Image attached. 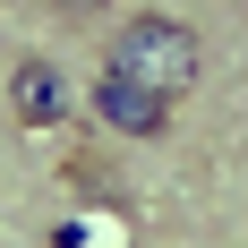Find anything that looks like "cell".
<instances>
[{
    "instance_id": "obj_4",
    "label": "cell",
    "mask_w": 248,
    "mask_h": 248,
    "mask_svg": "<svg viewBox=\"0 0 248 248\" xmlns=\"http://www.w3.org/2000/svg\"><path fill=\"white\" fill-rule=\"evenodd\" d=\"M51 9H60V17H103L111 0H51Z\"/></svg>"
},
{
    "instance_id": "obj_1",
    "label": "cell",
    "mask_w": 248,
    "mask_h": 248,
    "mask_svg": "<svg viewBox=\"0 0 248 248\" xmlns=\"http://www.w3.org/2000/svg\"><path fill=\"white\" fill-rule=\"evenodd\" d=\"M103 69H111V77H128V86H146V94H163V103H180V94L205 77V51H197V34H188L180 17H163V9H137V17L111 34Z\"/></svg>"
},
{
    "instance_id": "obj_3",
    "label": "cell",
    "mask_w": 248,
    "mask_h": 248,
    "mask_svg": "<svg viewBox=\"0 0 248 248\" xmlns=\"http://www.w3.org/2000/svg\"><path fill=\"white\" fill-rule=\"evenodd\" d=\"M9 111H17L26 128H60V120H69L60 69H51V60H17V69H9Z\"/></svg>"
},
{
    "instance_id": "obj_2",
    "label": "cell",
    "mask_w": 248,
    "mask_h": 248,
    "mask_svg": "<svg viewBox=\"0 0 248 248\" xmlns=\"http://www.w3.org/2000/svg\"><path fill=\"white\" fill-rule=\"evenodd\" d=\"M94 120H111L120 137H163V128H171V103L103 69V77H94Z\"/></svg>"
}]
</instances>
